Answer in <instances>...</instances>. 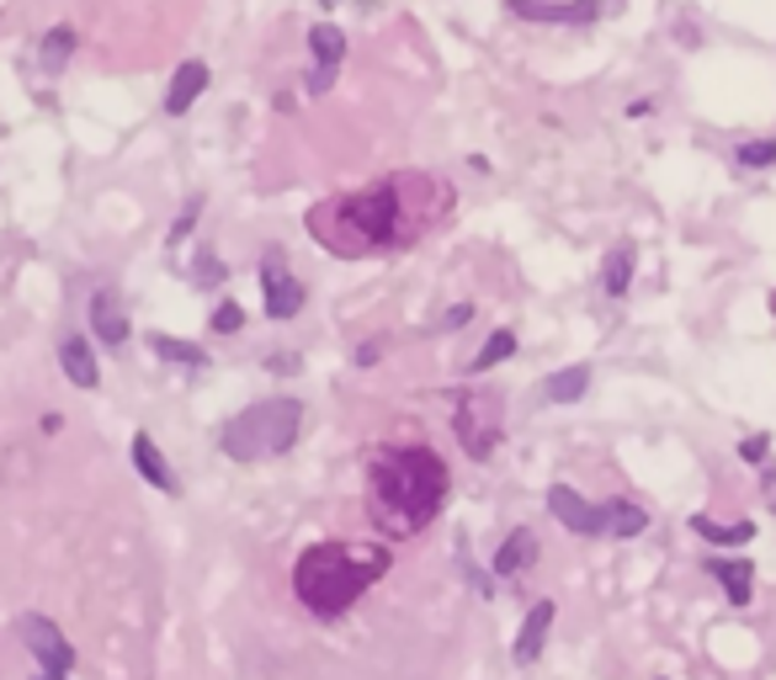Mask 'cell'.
Wrapping results in <instances>:
<instances>
[{
	"mask_svg": "<svg viewBox=\"0 0 776 680\" xmlns=\"http://www.w3.org/2000/svg\"><path fill=\"white\" fill-rule=\"evenodd\" d=\"M447 494V468L431 446H394L389 457L372 463V479H368V500H372V516L383 521L394 537H409L420 532L426 521L437 516Z\"/></svg>",
	"mask_w": 776,
	"mask_h": 680,
	"instance_id": "1",
	"label": "cell"
},
{
	"mask_svg": "<svg viewBox=\"0 0 776 680\" xmlns=\"http://www.w3.org/2000/svg\"><path fill=\"white\" fill-rule=\"evenodd\" d=\"M389 569V553L383 548H351V542H320L309 548L298 569H293V590L309 611L320 617H341L351 600L368 590L372 580Z\"/></svg>",
	"mask_w": 776,
	"mask_h": 680,
	"instance_id": "2",
	"label": "cell"
},
{
	"mask_svg": "<svg viewBox=\"0 0 776 680\" xmlns=\"http://www.w3.org/2000/svg\"><path fill=\"white\" fill-rule=\"evenodd\" d=\"M303 431V404L298 399H261L240 409L224 431H218V446H224V457H235V463H261V457H277L287 452L293 441Z\"/></svg>",
	"mask_w": 776,
	"mask_h": 680,
	"instance_id": "3",
	"label": "cell"
},
{
	"mask_svg": "<svg viewBox=\"0 0 776 680\" xmlns=\"http://www.w3.org/2000/svg\"><path fill=\"white\" fill-rule=\"evenodd\" d=\"M330 213H341V224H346V235H335L330 250L357 255V250H372V244L394 240V213H399V202H394L389 187H372V192H357V198H346L341 207H330Z\"/></svg>",
	"mask_w": 776,
	"mask_h": 680,
	"instance_id": "4",
	"label": "cell"
},
{
	"mask_svg": "<svg viewBox=\"0 0 776 680\" xmlns=\"http://www.w3.org/2000/svg\"><path fill=\"white\" fill-rule=\"evenodd\" d=\"M511 16L542 22V27H590L601 16V0H505Z\"/></svg>",
	"mask_w": 776,
	"mask_h": 680,
	"instance_id": "5",
	"label": "cell"
},
{
	"mask_svg": "<svg viewBox=\"0 0 776 680\" xmlns=\"http://www.w3.org/2000/svg\"><path fill=\"white\" fill-rule=\"evenodd\" d=\"M309 59H314L309 91L325 96L330 85H335V75H341V64H346V33H341L335 22H314V27H309Z\"/></svg>",
	"mask_w": 776,
	"mask_h": 680,
	"instance_id": "6",
	"label": "cell"
},
{
	"mask_svg": "<svg viewBox=\"0 0 776 680\" xmlns=\"http://www.w3.org/2000/svg\"><path fill=\"white\" fill-rule=\"evenodd\" d=\"M261 298H266V314H272V320H293V314L303 309V298H309L303 282L283 266L277 250H266V261H261Z\"/></svg>",
	"mask_w": 776,
	"mask_h": 680,
	"instance_id": "7",
	"label": "cell"
},
{
	"mask_svg": "<svg viewBox=\"0 0 776 680\" xmlns=\"http://www.w3.org/2000/svg\"><path fill=\"white\" fill-rule=\"evenodd\" d=\"M494 437H500V426H494V399H490V394L463 399V409H457V441H463V452L490 457Z\"/></svg>",
	"mask_w": 776,
	"mask_h": 680,
	"instance_id": "8",
	"label": "cell"
},
{
	"mask_svg": "<svg viewBox=\"0 0 776 680\" xmlns=\"http://www.w3.org/2000/svg\"><path fill=\"white\" fill-rule=\"evenodd\" d=\"M16 633H22V643L43 659V670H59V676H64V670L75 665V648L64 643V633H59L48 617H22V622H16Z\"/></svg>",
	"mask_w": 776,
	"mask_h": 680,
	"instance_id": "9",
	"label": "cell"
},
{
	"mask_svg": "<svg viewBox=\"0 0 776 680\" xmlns=\"http://www.w3.org/2000/svg\"><path fill=\"white\" fill-rule=\"evenodd\" d=\"M91 335L102 341V346H128V309L123 298L112 293V287H102V293H91Z\"/></svg>",
	"mask_w": 776,
	"mask_h": 680,
	"instance_id": "10",
	"label": "cell"
},
{
	"mask_svg": "<svg viewBox=\"0 0 776 680\" xmlns=\"http://www.w3.org/2000/svg\"><path fill=\"white\" fill-rule=\"evenodd\" d=\"M548 511L564 521L570 532H580V537H601V505L580 500L570 484H553V489H548Z\"/></svg>",
	"mask_w": 776,
	"mask_h": 680,
	"instance_id": "11",
	"label": "cell"
},
{
	"mask_svg": "<svg viewBox=\"0 0 776 680\" xmlns=\"http://www.w3.org/2000/svg\"><path fill=\"white\" fill-rule=\"evenodd\" d=\"M207 81H213V70H207L203 59H187V64H176V75H170V85H165V112L170 118H181V112H192V102L207 91Z\"/></svg>",
	"mask_w": 776,
	"mask_h": 680,
	"instance_id": "12",
	"label": "cell"
},
{
	"mask_svg": "<svg viewBox=\"0 0 776 680\" xmlns=\"http://www.w3.org/2000/svg\"><path fill=\"white\" fill-rule=\"evenodd\" d=\"M59 367H64V378H70L75 389H96V383H102V367L91 357V341H85V335H64V341H59Z\"/></svg>",
	"mask_w": 776,
	"mask_h": 680,
	"instance_id": "13",
	"label": "cell"
},
{
	"mask_svg": "<svg viewBox=\"0 0 776 680\" xmlns=\"http://www.w3.org/2000/svg\"><path fill=\"white\" fill-rule=\"evenodd\" d=\"M548 628H553V600H537L527 611V622H522V633L511 643V654H516V665H532L537 654H542V643H548Z\"/></svg>",
	"mask_w": 776,
	"mask_h": 680,
	"instance_id": "14",
	"label": "cell"
},
{
	"mask_svg": "<svg viewBox=\"0 0 776 680\" xmlns=\"http://www.w3.org/2000/svg\"><path fill=\"white\" fill-rule=\"evenodd\" d=\"M532 563H537V532L516 526V532L500 542V553H494V574H527Z\"/></svg>",
	"mask_w": 776,
	"mask_h": 680,
	"instance_id": "15",
	"label": "cell"
},
{
	"mask_svg": "<svg viewBox=\"0 0 776 680\" xmlns=\"http://www.w3.org/2000/svg\"><path fill=\"white\" fill-rule=\"evenodd\" d=\"M649 526V511L644 505H633V500H612V505H601V537H638Z\"/></svg>",
	"mask_w": 776,
	"mask_h": 680,
	"instance_id": "16",
	"label": "cell"
},
{
	"mask_svg": "<svg viewBox=\"0 0 776 680\" xmlns=\"http://www.w3.org/2000/svg\"><path fill=\"white\" fill-rule=\"evenodd\" d=\"M133 468L144 474V479L155 484V489H176V474H170V463L160 457V446H155V437H133Z\"/></svg>",
	"mask_w": 776,
	"mask_h": 680,
	"instance_id": "17",
	"label": "cell"
},
{
	"mask_svg": "<svg viewBox=\"0 0 776 680\" xmlns=\"http://www.w3.org/2000/svg\"><path fill=\"white\" fill-rule=\"evenodd\" d=\"M707 569L724 580V590H729L735 606H750V600H755V590H750V559H707Z\"/></svg>",
	"mask_w": 776,
	"mask_h": 680,
	"instance_id": "18",
	"label": "cell"
},
{
	"mask_svg": "<svg viewBox=\"0 0 776 680\" xmlns=\"http://www.w3.org/2000/svg\"><path fill=\"white\" fill-rule=\"evenodd\" d=\"M633 244H617L612 255L601 261V287H607V298H628V282H633Z\"/></svg>",
	"mask_w": 776,
	"mask_h": 680,
	"instance_id": "19",
	"label": "cell"
},
{
	"mask_svg": "<svg viewBox=\"0 0 776 680\" xmlns=\"http://www.w3.org/2000/svg\"><path fill=\"white\" fill-rule=\"evenodd\" d=\"M70 53H75V27H48V33L38 38V64L48 70V75H59Z\"/></svg>",
	"mask_w": 776,
	"mask_h": 680,
	"instance_id": "20",
	"label": "cell"
},
{
	"mask_svg": "<svg viewBox=\"0 0 776 680\" xmlns=\"http://www.w3.org/2000/svg\"><path fill=\"white\" fill-rule=\"evenodd\" d=\"M585 389H590V367L580 361V367H564V372H553L542 394H548L553 404H574V399H585Z\"/></svg>",
	"mask_w": 776,
	"mask_h": 680,
	"instance_id": "21",
	"label": "cell"
},
{
	"mask_svg": "<svg viewBox=\"0 0 776 680\" xmlns=\"http://www.w3.org/2000/svg\"><path fill=\"white\" fill-rule=\"evenodd\" d=\"M735 165L739 170H772L776 165V139H744L735 150Z\"/></svg>",
	"mask_w": 776,
	"mask_h": 680,
	"instance_id": "22",
	"label": "cell"
},
{
	"mask_svg": "<svg viewBox=\"0 0 776 680\" xmlns=\"http://www.w3.org/2000/svg\"><path fill=\"white\" fill-rule=\"evenodd\" d=\"M505 357H516V335H511V330H494L490 341L479 346V357H474V372H490V367H500Z\"/></svg>",
	"mask_w": 776,
	"mask_h": 680,
	"instance_id": "23",
	"label": "cell"
},
{
	"mask_svg": "<svg viewBox=\"0 0 776 680\" xmlns=\"http://www.w3.org/2000/svg\"><path fill=\"white\" fill-rule=\"evenodd\" d=\"M150 346L160 351V357H170V361H187V367H207V351H198V346H187V341H170V335H150Z\"/></svg>",
	"mask_w": 776,
	"mask_h": 680,
	"instance_id": "24",
	"label": "cell"
},
{
	"mask_svg": "<svg viewBox=\"0 0 776 680\" xmlns=\"http://www.w3.org/2000/svg\"><path fill=\"white\" fill-rule=\"evenodd\" d=\"M692 526L702 532V537H707V542H718V548H729V542H750V526H744V521H739V526H718V521L696 516Z\"/></svg>",
	"mask_w": 776,
	"mask_h": 680,
	"instance_id": "25",
	"label": "cell"
},
{
	"mask_svg": "<svg viewBox=\"0 0 776 680\" xmlns=\"http://www.w3.org/2000/svg\"><path fill=\"white\" fill-rule=\"evenodd\" d=\"M240 324H246V314H240V303H229V298H224V303L213 309V330H218V335H235Z\"/></svg>",
	"mask_w": 776,
	"mask_h": 680,
	"instance_id": "26",
	"label": "cell"
},
{
	"mask_svg": "<svg viewBox=\"0 0 776 680\" xmlns=\"http://www.w3.org/2000/svg\"><path fill=\"white\" fill-rule=\"evenodd\" d=\"M198 282H203V287H218V282H224V261H218L213 250H198Z\"/></svg>",
	"mask_w": 776,
	"mask_h": 680,
	"instance_id": "27",
	"label": "cell"
},
{
	"mask_svg": "<svg viewBox=\"0 0 776 680\" xmlns=\"http://www.w3.org/2000/svg\"><path fill=\"white\" fill-rule=\"evenodd\" d=\"M198 213H203V198H192V202H187V213L176 218V229H170V250H176V244H181V240H187V235H192V224H198Z\"/></svg>",
	"mask_w": 776,
	"mask_h": 680,
	"instance_id": "28",
	"label": "cell"
},
{
	"mask_svg": "<svg viewBox=\"0 0 776 680\" xmlns=\"http://www.w3.org/2000/svg\"><path fill=\"white\" fill-rule=\"evenodd\" d=\"M739 452H744L750 463H755V457H766V437H750V441H744V446H739Z\"/></svg>",
	"mask_w": 776,
	"mask_h": 680,
	"instance_id": "29",
	"label": "cell"
},
{
	"mask_svg": "<svg viewBox=\"0 0 776 680\" xmlns=\"http://www.w3.org/2000/svg\"><path fill=\"white\" fill-rule=\"evenodd\" d=\"M383 357V346H378V341H372V346H362V351H357V361H362V367H372V361Z\"/></svg>",
	"mask_w": 776,
	"mask_h": 680,
	"instance_id": "30",
	"label": "cell"
},
{
	"mask_svg": "<svg viewBox=\"0 0 776 680\" xmlns=\"http://www.w3.org/2000/svg\"><path fill=\"white\" fill-rule=\"evenodd\" d=\"M38 680H64V676H59V670H43V676Z\"/></svg>",
	"mask_w": 776,
	"mask_h": 680,
	"instance_id": "31",
	"label": "cell"
}]
</instances>
